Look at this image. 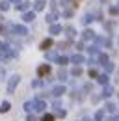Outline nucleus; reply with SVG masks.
<instances>
[{
  "label": "nucleus",
  "mask_w": 119,
  "mask_h": 121,
  "mask_svg": "<svg viewBox=\"0 0 119 121\" xmlns=\"http://www.w3.org/2000/svg\"><path fill=\"white\" fill-rule=\"evenodd\" d=\"M110 13H112V15H115V13H119V8H112V9H110Z\"/></svg>",
  "instance_id": "nucleus-35"
},
{
  "label": "nucleus",
  "mask_w": 119,
  "mask_h": 121,
  "mask_svg": "<svg viewBox=\"0 0 119 121\" xmlns=\"http://www.w3.org/2000/svg\"><path fill=\"white\" fill-rule=\"evenodd\" d=\"M56 116H58V117H65V110H60V108H58V112H56Z\"/></svg>",
  "instance_id": "nucleus-33"
},
{
  "label": "nucleus",
  "mask_w": 119,
  "mask_h": 121,
  "mask_svg": "<svg viewBox=\"0 0 119 121\" xmlns=\"http://www.w3.org/2000/svg\"><path fill=\"white\" fill-rule=\"evenodd\" d=\"M9 108H11V104H9L8 101H4V103H2V106H0V112H4V114H6Z\"/></svg>",
  "instance_id": "nucleus-17"
},
{
  "label": "nucleus",
  "mask_w": 119,
  "mask_h": 121,
  "mask_svg": "<svg viewBox=\"0 0 119 121\" xmlns=\"http://www.w3.org/2000/svg\"><path fill=\"white\" fill-rule=\"evenodd\" d=\"M71 75H73V76H80V75H82V69H80V67H74L73 71H71Z\"/></svg>",
  "instance_id": "nucleus-21"
},
{
  "label": "nucleus",
  "mask_w": 119,
  "mask_h": 121,
  "mask_svg": "<svg viewBox=\"0 0 119 121\" xmlns=\"http://www.w3.org/2000/svg\"><path fill=\"white\" fill-rule=\"evenodd\" d=\"M91 21H93V17H91V15H86L84 19H82V22H84V24H89Z\"/></svg>",
  "instance_id": "nucleus-25"
},
{
  "label": "nucleus",
  "mask_w": 119,
  "mask_h": 121,
  "mask_svg": "<svg viewBox=\"0 0 119 121\" xmlns=\"http://www.w3.org/2000/svg\"><path fill=\"white\" fill-rule=\"evenodd\" d=\"M8 8H9V4H8V2H4V0H2V2H0V11H6V9H8Z\"/></svg>",
  "instance_id": "nucleus-23"
},
{
  "label": "nucleus",
  "mask_w": 119,
  "mask_h": 121,
  "mask_svg": "<svg viewBox=\"0 0 119 121\" xmlns=\"http://www.w3.org/2000/svg\"><path fill=\"white\" fill-rule=\"evenodd\" d=\"M56 52H47V60H56Z\"/></svg>",
  "instance_id": "nucleus-26"
},
{
  "label": "nucleus",
  "mask_w": 119,
  "mask_h": 121,
  "mask_svg": "<svg viewBox=\"0 0 119 121\" xmlns=\"http://www.w3.org/2000/svg\"><path fill=\"white\" fill-rule=\"evenodd\" d=\"M71 61L76 63V65H80V63H84V56H82V54H74L73 58H71Z\"/></svg>",
  "instance_id": "nucleus-9"
},
{
  "label": "nucleus",
  "mask_w": 119,
  "mask_h": 121,
  "mask_svg": "<svg viewBox=\"0 0 119 121\" xmlns=\"http://www.w3.org/2000/svg\"><path fill=\"white\" fill-rule=\"evenodd\" d=\"M84 121H91V119H84Z\"/></svg>",
  "instance_id": "nucleus-39"
},
{
  "label": "nucleus",
  "mask_w": 119,
  "mask_h": 121,
  "mask_svg": "<svg viewBox=\"0 0 119 121\" xmlns=\"http://www.w3.org/2000/svg\"><path fill=\"white\" fill-rule=\"evenodd\" d=\"M22 19H24V22H32V21L35 19V13H34V11H26V13L22 15Z\"/></svg>",
  "instance_id": "nucleus-8"
},
{
  "label": "nucleus",
  "mask_w": 119,
  "mask_h": 121,
  "mask_svg": "<svg viewBox=\"0 0 119 121\" xmlns=\"http://www.w3.org/2000/svg\"><path fill=\"white\" fill-rule=\"evenodd\" d=\"M58 76H60V80H67V73L63 71V69H60V73H58Z\"/></svg>",
  "instance_id": "nucleus-22"
},
{
  "label": "nucleus",
  "mask_w": 119,
  "mask_h": 121,
  "mask_svg": "<svg viewBox=\"0 0 119 121\" xmlns=\"http://www.w3.org/2000/svg\"><path fill=\"white\" fill-rule=\"evenodd\" d=\"M104 67H106V73H112V71H114V65H112L110 61H108V63H106Z\"/></svg>",
  "instance_id": "nucleus-31"
},
{
  "label": "nucleus",
  "mask_w": 119,
  "mask_h": 121,
  "mask_svg": "<svg viewBox=\"0 0 119 121\" xmlns=\"http://www.w3.org/2000/svg\"><path fill=\"white\" fill-rule=\"evenodd\" d=\"M17 8H19L21 11H24V13H26V11H28V8H30V2H21V4H17Z\"/></svg>",
  "instance_id": "nucleus-12"
},
{
  "label": "nucleus",
  "mask_w": 119,
  "mask_h": 121,
  "mask_svg": "<svg viewBox=\"0 0 119 121\" xmlns=\"http://www.w3.org/2000/svg\"><path fill=\"white\" fill-rule=\"evenodd\" d=\"M110 121H119V117L115 116V117H110Z\"/></svg>",
  "instance_id": "nucleus-37"
},
{
  "label": "nucleus",
  "mask_w": 119,
  "mask_h": 121,
  "mask_svg": "<svg viewBox=\"0 0 119 121\" xmlns=\"http://www.w3.org/2000/svg\"><path fill=\"white\" fill-rule=\"evenodd\" d=\"M56 19H58V15H56V13H48V15H47V22L54 24V22H56Z\"/></svg>",
  "instance_id": "nucleus-14"
},
{
  "label": "nucleus",
  "mask_w": 119,
  "mask_h": 121,
  "mask_svg": "<svg viewBox=\"0 0 119 121\" xmlns=\"http://www.w3.org/2000/svg\"><path fill=\"white\" fill-rule=\"evenodd\" d=\"M11 30H13L17 35H26V34H28V30H26L22 24H11Z\"/></svg>",
  "instance_id": "nucleus-2"
},
{
  "label": "nucleus",
  "mask_w": 119,
  "mask_h": 121,
  "mask_svg": "<svg viewBox=\"0 0 119 121\" xmlns=\"http://www.w3.org/2000/svg\"><path fill=\"white\" fill-rule=\"evenodd\" d=\"M11 2H17V4H21V2H22V0H11Z\"/></svg>",
  "instance_id": "nucleus-38"
},
{
  "label": "nucleus",
  "mask_w": 119,
  "mask_h": 121,
  "mask_svg": "<svg viewBox=\"0 0 119 121\" xmlns=\"http://www.w3.org/2000/svg\"><path fill=\"white\" fill-rule=\"evenodd\" d=\"M56 61H58L60 65H65V63L69 61V58H65V56H58V58H56Z\"/></svg>",
  "instance_id": "nucleus-18"
},
{
  "label": "nucleus",
  "mask_w": 119,
  "mask_h": 121,
  "mask_svg": "<svg viewBox=\"0 0 119 121\" xmlns=\"http://www.w3.org/2000/svg\"><path fill=\"white\" fill-rule=\"evenodd\" d=\"M45 108H47V103H45V101H39V99L34 101V110H35V112H43Z\"/></svg>",
  "instance_id": "nucleus-4"
},
{
  "label": "nucleus",
  "mask_w": 119,
  "mask_h": 121,
  "mask_svg": "<svg viewBox=\"0 0 119 121\" xmlns=\"http://www.w3.org/2000/svg\"><path fill=\"white\" fill-rule=\"evenodd\" d=\"M63 93H65V88H63V86L52 88V95H54V97H60V95H63Z\"/></svg>",
  "instance_id": "nucleus-6"
},
{
  "label": "nucleus",
  "mask_w": 119,
  "mask_h": 121,
  "mask_svg": "<svg viewBox=\"0 0 119 121\" xmlns=\"http://www.w3.org/2000/svg\"><path fill=\"white\" fill-rule=\"evenodd\" d=\"M114 93V90H112V86H104V91H102V97H110Z\"/></svg>",
  "instance_id": "nucleus-15"
},
{
  "label": "nucleus",
  "mask_w": 119,
  "mask_h": 121,
  "mask_svg": "<svg viewBox=\"0 0 119 121\" xmlns=\"http://www.w3.org/2000/svg\"><path fill=\"white\" fill-rule=\"evenodd\" d=\"M60 32H61V26H60V24H52V26H50V34H52V35H56Z\"/></svg>",
  "instance_id": "nucleus-13"
},
{
  "label": "nucleus",
  "mask_w": 119,
  "mask_h": 121,
  "mask_svg": "<svg viewBox=\"0 0 119 121\" xmlns=\"http://www.w3.org/2000/svg\"><path fill=\"white\" fill-rule=\"evenodd\" d=\"M82 39H86V41H91V39H95V32L93 30H86L82 34Z\"/></svg>",
  "instance_id": "nucleus-5"
},
{
  "label": "nucleus",
  "mask_w": 119,
  "mask_h": 121,
  "mask_svg": "<svg viewBox=\"0 0 119 121\" xmlns=\"http://www.w3.org/2000/svg\"><path fill=\"white\" fill-rule=\"evenodd\" d=\"M0 34L8 35V26H6V24H0Z\"/></svg>",
  "instance_id": "nucleus-30"
},
{
  "label": "nucleus",
  "mask_w": 119,
  "mask_h": 121,
  "mask_svg": "<svg viewBox=\"0 0 119 121\" xmlns=\"http://www.w3.org/2000/svg\"><path fill=\"white\" fill-rule=\"evenodd\" d=\"M106 110H108V112H115V110H117V106L114 104V103H108V104H106Z\"/></svg>",
  "instance_id": "nucleus-20"
},
{
  "label": "nucleus",
  "mask_w": 119,
  "mask_h": 121,
  "mask_svg": "<svg viewBox=\"0 0 119 121\" xmlns=\"http://www.w3.org/2000/svg\"><path fill=\"white\" fill-rule=\"evenodd\" d=\"M89 76H91V78H97V76H99V73H97L95 69H89Z\"/></svg>",
  "instance_id": "nucleus-32"
},
{
  "label": "nucleus",
  "mask_w": 119,
  "mask_h": 121,
  "mask_svg": "<svg viewBox=\"0 0 119 121\" xmlns=\"http://www.w3.org/2000/svg\"><path fill=\"white\" fill-rule=\"evenodd\" d=\"M97 58H99V61H101L102 65H106V63H108V56H106V54H102V52H99V56H97Z\"/></svg>",
  "instance_id": "nucleus-16"
},
{
  "label": "nucleus",
  "mask_w": 119,
  "mask_h": 121,
  "mask_svg": "<svg viewBox=\"0 0 119 121\" xmlns=\"http://www.w3.org/2000/svg\"><path fill=\"white\" fill-rule=\"evenodd\" d=\"M65 32H67V37H73V35H74V28H71V26H67V30H65Z\"/></svg>",
  "instance_id": "nucleus-28"
},
{
  "label": "nucleus",
  "mask_w": 119,
  "mask_h": 121,
  "mask_svg": "<svg viewBox=\"0 0 119 121\" xmlns=\"http://www.w3.org/2000/svg\"><path fill=\"white\" fill-rule=\"evenodd\" d=\"M52 47V39H45L43 43H41V50H48Z\"/></svg>",
  "instance_id": "nucleus-11"
},
{
  "label": "nucleus",
  "mask_w": 119,
  "mask_h": 121,
  "mask_svg": "<svg viewBox=\"0 0 119 121\" xmlns=\"http://www.w3.org/2000/svg\"><path fill=\"white\" fill-rule=\"evenodd\" d=\"M32 86H34V88H41V86H43V80H34Z\"/></svg>",
  "instance_id": "nucleus-27"
},
{
  "label": "nucleus",
  "mask_w": 119,
  "mask_h": 121,
  "mask_svg": "<svg viewBox=\"0 0 119 121\" xmlns=\"http://www.w3.org/2000/svg\"><path fill=\"white\" fill-rule=\"evenodd\" d=\"M97 80H99V84H102V86H108V82H110L108 75H99V76H97Z\"/></svg>",
  "instance_id": "nucleus-10"
},
{
  "label": "nucleus",
  "mask_w": 119,
  "mask_h": 121,
  "mask_svg": "<svg viewBox=\"0 0 119 121\" xmlns=\"http://www.w3.org/2000/svg\"><path fill=\"white\" fill-rule=\"evenodd\" d=\"M6 48H8V45H6V43H2V41H0V54H2V52H4V50H6Z\"/></svg>",
  "instance_id": "nucleus-34"
},
{
  "label": "nucleus",
  "mask_w": 119,
  "mask_h": 121,
  "mask_svg": "<svg viewBox=\"0 0 119 121\" xmlns=\"http://www.w3.org/2000/svg\"><path fill=\"white\" fill-rule=\"evenodd\" d=\"M45 4H47L45 0H35V4H34V9H35V11H43V9H45Z\"/></svg>",
  "instance_id": "nucleus-7"
},
{
  "label": "nucleus",
  "mask_w": 119,
  "mask_h": 121,
  "mask_svg": "<svg viewBox=\"0 0 119 121\" xmlns=\"http://www.w3.org/2000/svg\"><path fill=\"white\" fill-rule=\"evenodd\" d=\"M19 82H21V76H19V75H13L11 78H9V82H8V91H9V93H13L15 88L19 86Z\"/></svg>",
  "instance_id": "nucleus-1"
},
{
  "label": "nucleus",
  "mask_w": 119,
  "mask_h": 121,
  "mask_svg": "<svg viewBox=\"0 0 119 121\" xmlns=\"http://www.w3.org/2000/svg\"><path fill=\"white\" fill-rule=\"evenodd\" d=\"M28 121H35V117H34V116H28Z\"/></svg>",
  "instance_id": "nucleus-36"
},
{
  "label": "nucleus",
  "mask_w": 119,
  "mask_h": 121,
  "mask_svg": "<svg viewBox=\"0 0 119 121\" xmlns=\"http://www.w3.org/2000/svg\"><path fill=\"white\" fill-rule=\"evenodd\" d=\"M41 121H54V116H52V114H45Z\"/></svg>",
  "instance_id": "nucleus-24"
},
{
  "label": "nucleus",
  "mask_w": 119,
  "mask_h": 121,
  "mask_svg": "<svg viewBox=\"0 0 119 121\" xmlns=\"http://www.w3.org/2000/svg\"><path fill=\"white\" fill-rule=\"evenodd\" d=\"M37 75H39V76H47V75H50V65H48V63H43V65H39V69H37Z\"/></svg>",
  "instance_id": "nucleus-3"
},
{
  "label": "nucleus",
  "mask_w": 119,
  "mask_h": 121,
  "mask_svg": "<svg viewBox=\"0 0 119 121\" xmlns=\"http://www.w3.org/2000/svg\"><path fill=\"white\" fill-rule=\"evenodd\" d=\"M24 110H26V112H32V110H34V103H26V104H24Z\"/></svg>",
  "instance_id": "nucleus-29"
},
{
  "label": "nucleus",
  "mask_w": 119,
  "mask_h": 121,
  "mask_svg": "<svg viewBox=\"0 0 119 121\" xmlns=\"http://www.w3.org/2000/svg\"><path fill=\"white\" fill-rule=\"evenodd\" d=\"M102 119H104V112H102V110H99V112L95 114V121H102Z\"/></svg>",
  "instance_id": "nucleus-19"
}]
</instances>
